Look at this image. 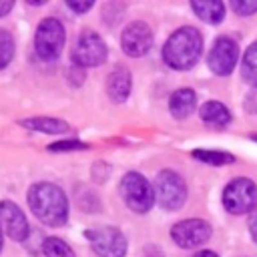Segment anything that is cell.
Instances as JSON below:
<instances>
[{
	"instance_id": "1",
	"label": "cell",
	"mask_w": 257,
	"mask_h": 257,
	"mask_svg": "<svg viewBox=\"0 0 257 257\" xmlns=\"http://www.w3.org/2000/svg\"><path fill=\"white\" fill-rule=\"evenodd\" d=\"M28 205L34 217L48 227H62L68 219L66 195L52 183H34L28 189Z\"/></svg>"
},
{
	"instance_id": "2",
	"label": "cell",
	"mask_w": 257,
	"mask_h": 257,
	"mask_svg": "<svg viewBox=\"0 0 257 257\" xmlns=\"http://www.w3.org/2000/svg\"><path fill=\"white\" fill-rule=\"evenodd\" d=\"M203 36L193 26H183L175 30L163 48V60L175 70H189L201 58Z\"/></svg>"
},
{
	"instance_id": "3",
	"label": "cell",
	"mask_w": 257,
	"mask_h": 257,
	"mask_svg": "<svg viewBox=\"0 0 257 257\" xmlns=\"http://www.w3.org/2000/svg\"><path fill=\"white\" fill-rule=\"evenodd\" d=\"M118 191L135 213H147L155 203V191L141 173H126L118 185Z\"/></svg>"
},
{
	"instance_id": "4",
	"label": "cell",
	"mask_w": 257,
	"mask_h": 257,
	"mask_svg": "<svg viewBox=\"0 0 257 257\" xmlns=\"http://www.w3.org/2000/svg\"><path fill=\"white\" fill-rule=\"evenodd\" d=\"M223 205L229 213H253L257 207V185L245 177L233 179L223 191Z\"/></svg>"
},
{
	"instance_id": "5",
	"label": "cell",
	"mask_w": 257,
	"mask_h": 257,
	"mask_svg": "<svg viewBox=\"0 0 257 257\" xmlns=\"http://www.w3.org/2000/svg\"><path fill=\"white\" fill-rule=\"evenodd\" d=\"M155 195H157V201L163 209L177 211L183 207V203L187 199L185 181L175 171H169V169L161 171L157 175V181H155Z\"/></svg>"
},
{
	"instance_id": "6",
	"label": "cell",
	"mask_w": 257,
	"mask_h": 257,
	"mask_svg": "<svg viewBox=\"0 0 257 257\" xmlns=\"http://www.w3.org/2000/svg\"><path fill=\"white\" fill-rule=\"evenodd\" d=\"M64 46V28L56 18H44L34 36V48L36 54L42 60H54L62 52Z\"/></svg>"
},
{
	"instance_id": "7",
	"label": "cell",
	"mask_w": 257,
	"mask_h": 257,
	"mask_svg": "<svg viewBox=\"0 0 257 257\" xmlns=\"http://www.w3.org/2000/svg\"><path fill=\"white\" fill-rule=\"evenodd\" d=\"M104 60H106L104 40L92 30L82 32L76 40L74 50H72V62L80 68H86V66H98Z\"/></svg>"
},
{
	"instance_id": "8",
	"label": "cell",
	"mask_w": 257,
	"mask_h": 257,
	"mask_svg": "<svg viewBox=\"0 0 257 257\" xmlns=\"http://www.w3.org/2000/svg\"><path fill=\"white\" fill-rule=\"evenodd\" d=\"M84 235L90 241L94 253L100 257H124L126 253V239L116 227L88 229Z\"/></svg>"
},
{
	"instance_id": "9",
	"label": "cell",
	"mask_w": 257,
	"mask_h": 257,
	"mask_svg": "<svg viewBox=\"0 0 257 257\" xmlns=\"http://www.w3.org/2000/svg\"><path fill=\"white\" fill-rule=\"evenodd\" d=\"M173 241L183 249H195L209 241L211 237V225L203 219H185L179 221L171 229Z\"/></svg>"
},
{
	"instance_id": "10",
	"label": "cell",
	"mask_w": 257,
	"mask_h": 257,
	"mask_svg": "<svg viewBox=\"0 0 257 257\" xmlns=\"http://www.w3.org/2000/svg\"><path fill=\"white\" fill-rule=\"evenodd\" d=\"M237 58H239V46L233 38L229 36H221L213 42V48L209 52V68L219 74V76H227L233 72L235 64H237Z\"/></svg>"
},
{
	"instance_id": "11",
	"label": "cell",
	"mask_w": 257,
	"mask_h": 257,
	"mask_svg": "<svg viewBox=\"0 0 257 257\" xmlns=\"http://www.w3.org/2000/svg\"><path fill=\"white\" fill-rule=\"evenodd\" d=\"M120 46L124 50V54L133 56V58H139V56H145L151 46H153V30L147 22H131L122 34H120Z\"/></svg>"
},
{
	"instance_id": "12",
	"label": "cell",
	"mask_w": 257,
	"mask_h": 257,
	"mask_svg": "<svg viewBox=\"0 0 257 257\" xmlns=\"http://www.w3.org/2000/svg\"><path fill=\"white\" fill-rule=\"evenodd\" d=\"M0 227L12 241H24L28 235V221L22 209L12 201L0 203Z\"/></svg>"
},
{
	"instance_id": "13",
	"label": "cell",
	"mask_w": 257,
	"mask_h": 257,
	"mask_svg": "<svg viewBox=\"0 0 257 257\" xmlns=\"http://www.w3.org/2000/svg\"><path fill=\"white\" fill-rule=\"evenodd\" d=\"M131 72L124 66H116L106 78V92L112 102H124L131 92Z\"/></svg>"
},
{
	"instance_id": "14",
	"label": "cell",
	"mask_w": 257,
	"mask_h": 257,
	"mask_svg": "<svg viewBox=\"0 0 257 257\" xmlns=\"http://www.w3.org/2000/svg\"><path fill=\"white\" fill-rule=\"evenodd\" d=\"M197 106V96L195 90L191 88H179L171 94L169 98V110L175 118H187Z\"/></svg>"
},
{
	"instance_id": "15",
	"label": "cell",
	"mask_w": 257,
	"mask_h": 257,
	"mask_svg": "<svg viewBox=\"0 0 257 257\" xmlns=\"http://www.w3.org/2000/svg\"><path fill=\"white\" fill-rule=\"evenodd\" d=\"M22 126L30 128V131H38V133H48V135H62L70 131V124L66 120L60 118H52V116H32V118H24L20 120Z\"/></svg>"
},
{
	"instance_id": "16",
	"label": "cell",
	"mask_w": 257,
	"mask_h": 257,
	"mask_svg": "<svg viewBox=\"0 0 257 257\" xmlns=\"http://www.w3.org/2000/svg\"><path fill=\"white\" fill-rule=\"evenodd\" d=\"M191 8L207 24H219L225 16V6L219 0H193Z\"/></svg>"
},
{
	"instance_id": "17",
	"label": "cell",
	"mask_w": 257,
	"mask_h": 257,
	"mask_svg": "<svg viewBox=\"0 0 257 257\" xmlns=\"http://www.w3.org/2000/svg\"><path fill=\"white\" fill-rule=\"evenodd\" d=\"M201 118L209 124H215V126H225L229 124L231 120V112L227 110V106L223 102H217V100H209L201 106Z\"/></svg>"
},
{
	"instance_id": "18",
	"label": "cell",
	"mask_w": 257,
	"mask_h": 257,
	"mask_svg": "<svg viewBox=\"0 0 257 257\" xmlns=\"http://www.w3.org/2000/svg\"><path fill=\"white\" fill-rule=\"evenodd\" d=\"M241 76L247 84L257 88V40L245 50L241 62Z\"/></svg>"
},
{
	"instance_id": "19",
	"label": "cell",
	"mask_w": 257,
	"mask_h": 257,
	"mask_svg": "<svg viewBox=\"0 0 257 257\" xmlns=\"http://www.w3.org/2000/svg\"><path fill=\"white\" fill-rule=\"evenodd\" d=\"M193 157L199 159L201 163H207V165H229V163H235V157L231 153H223V151H193Z\"/></svg>"
},
{
	"instance_id": "20",
	"label": "cell",
	"mask_w": 257,
	"mask_h": 257,
	"mask_svg": "<svg viewBox=\"0 0 257 257\" xmlns=\"http://www.w3.org/2000/svg\"><path fill=\"white\" fill-rule=\"evenodd\" d=\"M42 253L46 257H74V251L58 237H48L42 243Z\"/></svg>"
},
{
	"instance_id": "21",
	"label": "cell",
	"mask_w": 257,
	"mask_h": 257,
	"mask_svg": "<svg viewBox=\"0 0 257 257\" xmlns=\"http://www.w3.org/2000/svg\"><path fill=\"white\" fill-rule=\"evenodd\" d=\"M14 56V38L8 30L0 28V70L10 64Z\"/></svg>"
},
{
	"instance_id": "22",
	"label": "cell",
	"mask_w": 257,
	"mask_h": 257,
	"mask_svg": "<svg viewBox=\"0 0 257 257\" xmlns=\"http://www.w3.org/2000/svg\"><path fill=\"white\" fill-rule=\"evenodd\" d=\"M231 8L239 16H249V14L257 12V0H233Z\"/></svg>"
},
{
	"instance_id": "23",
	"label": "cell",
	"mask_w": 257,
	"mask_h": 257,
	"mask_svg": "<svg viewBox=\"0 0 257 257\" xmlns=\"http://www.w3.org/2000/svg\"><path fill=\"white\" fill-rule=\"evenodd\" d=\"M88 145H84V143H80V141H60V143H54V145H50L48 149L50 151H82V149H86Z\"/></svg>"
},
{
	"instance_id": "24",
	"label": "cell",
	"mask_w": 257,
	"mask_h": 257,
	"mask_svg": "<svg viewBox=\"0 0 257 257\" xmlns=\"http://www.w3.org/2000/svg\"><path fill=\"white\" fill-rule=\"evenodd\" d=\"M68 8H70V10H74V12H78V14H82V12H86V10H90V8H92V0H84V2L68 0Z\"/></svg>"
},
{
	"instance_id": "25",
	"label": "cell",
	"mask_w": 257,
	"mask_h": 257,
	"mask_svg": "<svg viewBox=\"0 0 257 257\" xmlns=\"http://www.w3.org/2000/svg\"><path fill=\"white\" fill-rule=\"evenodd\" d=\"M243 106H245V110H247V112L257 114V88H255L253 92H249V94H247V98H245Z\"/></svg>"
},
{
	"instance_id": "26",
	"label": "cell",
	"mask_w": 257,
	"mask_h": 257,
	"mask_svg": "<svg viewBox=\"0 0 257 257\" xmlns=\"http://www.w3.org/2000/svg\"><path fill=\"white\" fill-rule=\"evenodd\" d=\"M249 231H251V237H253V241L257 243V209L251 213V217H249Z\"/></svg>"
},
{
	"instance_id": "27",
	"label": "cell",
	"mask_w": 257,
	"mask_h": 257,
	"mask_svg": "<svg viewBox=\"0 0 257 257\" xmlns=\"http://www.w3.org/2000/svg\"><path fill=\"white\" fill-rule=\"evenodd\" d=\"M12 6H14L12 0H0V16H6L12 10Z\"/></svg>"
},
{
	"instance_id": "28",
	"label": "cell",
	"mask_w": 257,
	"mask_h": 257,
	"mask_svg": "<svg viewBox=\"0 0 257 257\" xmlns=\"http://www.w3.org/2000/svg\"><path fill=\"white\" fill-rule=\"evenodd\" d=\"M193 257H219V255L213 253V251H201V253H195Z\"/></svg>"
},
{
	"instance_id": "29",
	"label": "cell",
	"mask_w": 257,
	"mask_h": 257,
	"mask_svg": "<svg viewBox=\"0 0 257 257\" xmlns=\"http://www.w3.org/2000/svg\"><path fill=\"white\" fill-rule=\"evenodd\" d=\"M0 249H2V229H0Z\"/></svg>"
},
{
	"instance_id": "30",
	"label": "cell",
	"mask_w": 257,
	"mask_h": 257,
	"mask_svg": "<svg viewBox=\"0 0 257 257\" xmlns=\"http://www.w3.org/2000/svg\"><path fill=\"white\" fill-rule=\"evenodd\" d=\"M253 139H255V141H257V135H253Z\"/></svg>"
}]
</instances>
